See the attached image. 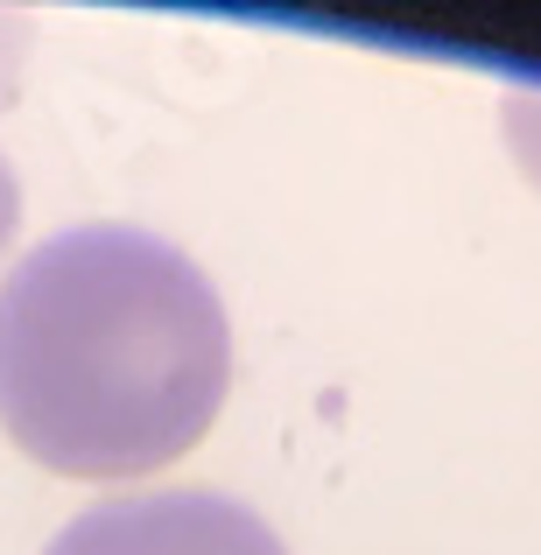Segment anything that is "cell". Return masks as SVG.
<instances>
[{"label": "cell", "mask_w": 541, "mask_h": 555, "mask_svg": "<svg viewBox=\"0 0 541 555\" xmlns=\"http://www.w3.org/2000/svg\"><path fill=\"white\" fill-rule=\"evenodd\" d=\"M232 387L211 274L141 225H70L0 282V429L56 478H149Z\"/></svg>", "instance_id": "obj_1"}, {"label": "cell", "mask_w": 541, "mask_h": 555, "mask_svg": "<svg viewBox=\"0 0 541 555\" xmlns=\"http://www.w3.org/2000/svg\"><path fill=\"white\" fill-rule=\"evenodd\" d=\"M42 555H288L254 506L226 492H120L78 514Z\"/></svg>", "instance_id": "obj_2"}, {"label": "cell", "mask_w": 541, "mask_h": 555, "mask_svg": "<svg viewBox=\"0 0 541 555\" xmlns=\"http://www.w3.org/2000/svg\"><path fill=\"white\" fill-rule=\"evenodd\" d=\"M500 127H506V149H514V163L534 177L541 190V92H506L500 99Z\"/></svg>", "instance_id": "obj_3"}, {"label": "cell", "mask_w": 541, "mask_h": 555, "mask_svg": "<svg viewBox=\"0 0 541 555\" xmlns=\"http://www.w3.org/2000/svg\"><path fill=\"white\" fill-rule=\"evenodd\" d=\"M14 218H22V183H14V169L0 163V246H8V232H14Z\"/></svg>", "instance_id": "obj_4"}, {"label": "cell", "mask_w": 541, "mask_h": 555, "mask_svg": "<svg viewBox=\"0 0 541 555\" xmlns=\"http://www.w3.org/2000/svg\"><path fill=\"white\" fill-rule=\"evenodd\" d=\"M22 56V28H0V92H8V70Z\"/></svg>", "instance_id": "obj_5"}]
</instances>
